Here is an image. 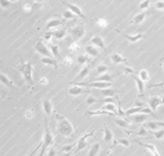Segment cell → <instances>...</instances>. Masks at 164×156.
Instances as JSON below:
<instances>
[{
    "label": "cell",
    "mask_w": 164,
    "mask_h": 156,
    "mask_svg": "<svg viewBox=\"0 0 164 156\" xmlns=\"http://www.w3.org/2000/svg\"><path fill=\"white\" fill-rule=\"evenodd\" d=\"M57 130L58 132L63 137H70L74 132V128L72 124L67 119L66 117H59L58 118V124H57Z\"/></svg>",
    "instance_id": "cell-1"
},
{
    "label": "cell",
    "mask_w": 164,
    "mask_h": 156,
    "mask_svg": "<svg viewBox=\"0 0 164 156\" xmlns=\"http://www.w3.org/2000/svg\"><path fill=\"white\" fill-rule=\"evenodd\" d=\"M45 133L44 137H42V143H41V150L39 155H45V152L49 150V148H51V146L54 144V137L51 132V130L49 128V124H48V119H45Z\"/></svg>",
    "instance_id": "cell-2"
},
{
    "label": "cell",
    "mask_w": 164,
    "mask_h": 156,
    "mask_svg": "<svg viewBox=\"0 0 164 156\" xmlns=\"http://www.w3.org/2000/svg\"><path fill=\"white\" fill-rule=\"evenodd\" d=\"M20 72L28 84L33 85V65L31 64V62H22L20 66Z\"/></svg>",
    "instance_id": "cell-3"
},
{
    "label": "cell",
    "mask_w": 164,
    "mask_h": 156,
    "mask_svg": "<svg viewBox=\"0 0 164 156\" xmlns=\"http://www.w3.org/2000/svg\"><path fill=\"white\" fill-rule=\"evenodd\" d=\"M69 33L74 40H80L85 36L86 30H85V28L82 26V25H77V26H74L73 28H71Z\"/></svg>",
    "instance_id": "cell-4"
},
{
    "label": "cell",
    "mask_w": 164,
    "mask_h": 156,
    "mask_svg": "<svg viewBox=\"0 0 164 156\" xmlns=\"http://www.w3.org/2000/svg\"><path fill=\"white\" fill-rule=\"evenodd\" d=\"M92 136H93V132H89V133H86V134H84V136L82 137L80 140L77 141V145H76V148L73 149V152H74V153H77V152H80V151H82V150H84V149L88 146L87 139H88L89 137H92Z\"/></svg>",
    "instance_id": "cell-5"
},
{
    "label": "cell",
    "mask_w": 164,
    "mask_h": 156,
    "mask_svg": "<svg viewBox=\"0 0 164 156\" xmlns=\"http://www.w3.org/2000/svg\"><path fill=\"white\" fill-rule=\"evenodd\" d=\"M137 113H145V114H149V115L154 114V113H153V110H152L151 108L134 107V108H130V109H128L127 111L125 112V115H126L127 117H130L131 115H133V114H137Z\"/></svg>",
    "instance_id": "cell-6"
},
{
    "label": "cell",
    "mask_w": 164,
    "mask_h": 156,
    "mask_svg": "<svg viewBox=\"0 0 164 156\" xmlns=\"http://www.w3.org/2000/svg\"><path fill=\"white\" fill-rule=\"evenodd\" d=\"M34 48H35V51H36L38 54H40L41 56H53L51 50L47 47V45H45L44 41L38 40L36 44H35ZM53 57H54V56H53Z\"/></svg>",
    "instance_id": "cell-7"
},
{
    "label": "cell",
    "mask_w": 164,
    "mask_h": 156,
    "mask_svg": "<svg viewBox=\"0 0 164 156\" xmlns=\"http://www.w3.org/2000/svg\"><path fill=\"white\" fill-rule=\"evenodd\" d=\"M149 105L150 108L153 110V112H156L159 105H162V97L158 96V95H153L149 98Z\"/></svg>",
    "instance_id": "cell-8"
},
{
    "label": "cell",
    "mask_w": 164,
    "mask_h": 156,
    "mask_svg": "<svg viewBox=\"0 0 164 156\" xmlns=\"http://www.w3.org/2000/svg\"><path fill=\"white\" fill-rule=\"evenodd\" d=\"M41 107L42 110H44L45 114L47 117H50L53 113V104L50 99H42L41 102Z\"/></svg>",
    "instance_id": "cell-9"
},
{
    "label": "cell",
    "mask_w": 164,
    "mask_h": 156,
    "mask_svg": "<svg viewBox=\"0 0 164 156\" xmlns=\"http://www.w3.org/2000/svg\"><path fill=\"white\" fill-rule=\"evenodd\" d=\"M118 32H119L120 34H122L124 37L126 38V40L129 41V42H137L138 40H142V38L145 37V35L144 34H141V33H137V34H133V35H130V34H127V33H123V32H121V31L119 30H117Z\"/></svg>",
    "instance_id": "cell-10"
},
{
    "label": "cell",
    "mask_w": 164,
    "mask_h": 156,
    "mask_svg": "<svg viewBox=\"0 0 164 156\" xmlns=\"http://www.w3.org/2000/svg\"><path fill=\"white\" fill-rule=\"evenodd\" d=\"M89 72H90V68H89V66L88 65L84 66L83 68L81 69V72L77 73V76L76 77V79H74L70 84H74V83H77V82H81V81H83L85 78H86L88 74H89Z\"/></svg>",
    "instance_id": "cell-11"
},
{
    "label": "cell",
    "mask_w": 164,
    "mask_h": 156,
    "mask_svg": "<svg viewBox=\"0 0 164 156\" xmlns=\"http://www.w3.org/2000/svg\"><path fill=\"white\" fill-rule=\"evenodd\" d=\"M149 117V114H145V113H137V114H133L130 116L131 121L134 123H145L147 121Z\"/></svg>",
    "instance_id": "cell-12"
},
{
    "label": "cell",
    "mask_w": 164,
    "mask_h": 156,
    "mask_svg": "<svg viewBox=\"0 0 164 156\" xmlns=\"http://www.w3.org/2000/svg\"><path fill=\"white\" fill-rule=\"evenodd\" d=\"M64 4H65L67 8H68V9H70L71 12L76 13L77 17H80V18H86V16L84 15L83 10L81 9L80 6H77V4H73V3H69V2H64Z\"/></svg>",
    "instance_id": "cell-13"
},
{
    "label": "cell",
    "mask_w": 164,
    "mask_h": 156,
    "mask_svg": "<svg viewBox=\"0 0 164 156\" xmlns=\"http://www.w3.org/2000/svg\"><path fill=\"white\" fill-rule=\"evenodd\" d=\"M40 62L45 65L53 66L54 68H57V67H58L56 59H55V57H53V56H42L41 59H40Z\"/></svg>",
    "instance_id": "cell-14"
},
{
    "label": "cell",
    "mask_w": 164,
    "mask_h": 156,
    "mask_svg": "<svg viewBox=\"0 0 164 156\" xmlns=\"http://www.w3.org/2000/svg\"><path fill=\"white\" fill-rule=\"evenodd\" d=\"M90 42L92 45H94L95 47H97L99 49H105V44H104V40H103V38L100 36V35H95L90 40Z\"/></svg>",
    "instance_id": "cell-15"
},
{
    "label": "cell",
    "mask_w": 164,
    "mask_h": 156,
    "mask_svg": "<svg viewBox=\"0 0 164 156\" xmlns=\"http://www.w3.org/2000/svg\"><path fill=\"white\" fill-rule=\"evenodd\" d=\"M85 51H86V54L89 55L92 58H96V57H98V56H99V51H98L97 47H95V46L92 45V44L86 46Z\"/></svg>",
    "instance_id": "cell-16"
},
{
    "label": "cell",
    "mask_w": 164,
    "mask_h": 156,
    "mask_svg": "<svg viewBox=\"0 0 164 156\" xmlns=\"http://www.w3.org/2000/svg\"><path fill=\"white\" fill-rule=\"evenodd\" d=\"M131 76H132V78H133L134 81H135V84H136L137 91H138V95L140 96V95L144 94V92H145V82L140 79V77L134 76V73L131 74Z\"/></svg>",
    "instance_id": "cell-17"
},
{
    "label": "cell",
    "mask_w": 164,
    "mask_h": 156,
    "mask_svg": "<svg viewBox=\"0 0 164 156\" xmlns=\"http://www.w3.org/2000/svg\"><path fill=\"white\" fill-rule=\"evenodd\" d=\"M84 91L85 90L82 88V86H80V85H76V84H73V86L69 87L68 90H67L68 94L72 95V96H78V95H81Z\"/></svg>",
    "instance_id": "cell-18"
},
{
    "label": "cell",
    "mask_w": 164,
    "mask_h": 156,
    "mask_svg": "<svg viewBox=\"0 0 164 156\" xmlns=\"http://www.w3.org/2000/svg\"><path fill=\"white\" fill-rule=\"evenodd\" d=\"M136 143H137L138 145H140V146L145 147L152 155H154V156H159V155H160L159 152H158V150H157V148L154 146V145H152V144H147V143H141V142H138V141L136 142Z\"/></svg>",
    "instance_id": "cell-19"
},
{
    "label": "cell",
    "mask_w": 164,
    "mask_h": 156,
    "mask_svg": "<svg viewBox=\"0 0 164 156\" xmlns=\"http://www.w3.org/2000/svg\"><path fill=\"white\" fill-rule=\"evenodd\" d=\"M110 60H112L113 63L115 64H121V63H127V59L125 57H123L121 54H118V53H115L110 56Z\"/></svg>",
    "instance_id": "cell-20"
},
{
    "label": "cell",
    "mask_w": 164,
    "mask_h": 156,
    "mask_svg": "<svg viewBox=\"0 0 164 156\" xmlns=\"http://www.w3.org/2000/svg\"><path fill=\"white\" fill-rule=\"evenodd\" d=\"M63 24V21L60 19H52L50 20L48 24H47V29L51 30V29H55V28L60 27Z\"/></svg>",
    "instance_id": "cell-21"
},
{
    "label": "cell",
    "mask_w": 164,
    "mask_h": 156,
    "mask_svg": "<svg viewBox=\"0 0 164 156\" xmlns=\"http://www.w3.org/2000/svg\"><path fill=\"white\" fill-rule=\"evenodd\" d=\"M113 139H114L113 132L108 126H105L104 128H103V142H104V143H109V142L113 141Z\"/></svg>",
    "instance_id": "cell-22"
},
{
    "label": "cell",
    "mask_w": 164,
    "mask_h": 156,
    "mask_svg": "<svg viewBox=\"0 0 164 156\" xmlns=\"http://www.w3.org/2000/svg\"><path fill=\"white\" fill-rule=\"evenodd\" d=\"M113 80H114L113 76L108 73H102L99 77H96L94 79H92V81H101V82H113Z\"/></svg>",
    "instance_id": "cell-23"
},
{
    "label": "cell",
    "mask_w": 164,
    "mask_h": 156,
    "mask_svg": "<svg viewBox=\"0 0 164 156\" xmlns=\"http://www.w3.org/2000/svg\"><path fill=\"white\" fill-rule=\"evenodd\" d=\"M0 82H1L3 85H5V86H8L9 88H13L15 85H13V82L12 80L9 79V78L6 76V74L0 73Z\"/></svg>",
    "instance_id": "cell-24"
},
{
    "label": "cell",
    "mask_w": 164,
    "mask_h": 156,
    "mask_svg": "<svg viewBox=\"0 0 164 156\" xmlns=\"http://www.w3.org/2000/svg\"><path fill=\"white\" fill-rule=\"evenodd\" d=\"M66 30L65 29H62V28H57L55 31H53V35H54V37L56 40H63L64 37L66 36Z\"/></svg>",
    "instance_id": "cell-25"
},
{
    "label": "cell",
    "mask_w": 164,
    "mask_h": 156,
    "mask_svg": "<svg viewBox=\"0 0 164 156\" xmlns=\"http://www.w3.org/2000/svg\"><path fill=\"white\" fill-rule=\"evenodd\" d=\"M99 152H100V144L99 143H95L91 146L90 150L88 152V155L89 156H96L99 154Z\"/></svg>",
    "instance_id": "cell-26"
},
{
    "label": "cell",
    "mask_w": 164,
    "mask_h": 156,
    "mask_svg": "<svg viewBox=\"0 0 164 156\" xmlns=\"http://www.w3.org/2000/svg\"><path fill=\"white\" fill-rule=\"evenodd\" d=\"M145 17H147V15H145V13H144V12L137 13V15L133 18L132 24H133V25H140V24L145 21Z\"/></svg>",
    "instance_id": "cell-27"
},
{
    "label": "cell",
    "mask_w": 164,
    "mask_h": 156,
    "mask_svg": "<svg viewBox=\"0 0 164 156\" xmlns=\"http://www.w3.org/2000/svg\"><path fill=\"white\" fill-rule=\"evenodd\" d=\"M87 115L89 116H99V115H109V116H113L114 114L113 113H110L108 111H106V110H98V111H94V112H91V111H89L87 113Z\"/></svg>",
    "instance_id": "cell-28"
},
{
    "label": "cell",
    "mask_w": 164,
    "mask_h": 156,
    "mask_svg": "<svg viewBox=\"0 0 164 156\" xmlns=\"http://www.w3.org/2000/svg\"><path fill=\"white\" fill-rule=\"evenodd\" d=\"M150 133L153 134V137L156 140H161L164 137V127L163 129H157V130H150Z\"/></svg>",
    "instance_id": "cell-29"
},
{
    "label": "cell",
    "mask_w": 164,
    "mask_h": 156,
    "mask_svg": "<svg viewBox=\"0 0 164 156\" xmlns=\"http://www.w3.org/2000/svg\"><path fill=\"white\" fill-rule=\"evenodd\" d=\"M62 17L64 18V20H74V19H77V16L74 13L71 12L70 9H67L65 12H63Z\"/></svg>",
    "instance_id": "cell-30"
},
{
    "label": "cell",
    "mask_w": 164,
    "mask_h": 156,
    "mask_svg": "<svg viewBox=\"0 0 164 156\" xmlns=\"http://www.w3.org/2000/svg\"><path fill=\"white\" fill-rule=\"evenodd\" d=\"M115 123L118 126L123 127V128H127V127L130 126L129 120H125V119H115Z\"/></svg>",
    "instance_id": "cell-31"
},
{
    "label": "cell",
    "mask_w": 164,
    "mask_h": 156,
    "mask_svg": "<svg viewBox=\"0 0 164 156\" xmlns=\"http://www.w3.org/2000/svg\"><path fill=\"white\" fill-rule=\"evenodd\" d=\"M115 93H116V90L112 89L110 87L105 88V89L101 90V94L103 95V96H105V97H113L114 95H115Z\"/></svg>",
    "instance_id": "cell-32"
},
{
    "label": "cell",
    "mask_w": 164,
    "mask_h": 156,
    "mask_svg": "<svg viewBox=\"0 0 164 156\" xmlns=\"http://www.w3.org/2000/svg\"><path fill=\"white\" fill-rule=\"evenodd\" d=\"M102 109L106 110V111H108L110 113H113V114L114 113H117V107H116V105L114 104V102H106V105Z\"/></svg>",
    "instance_id": "cell-33"
},
{
    "label": "cell",
    "mask_w": 164,
    "mask_h": 156,
    "mask_svg": "<svg viewBox=\"0 0 164 156\" xmlns=\"http://www.w3.org/2000/svg\"><path fill=\"white\" fill-rule=\"evenodd\" d=\"M138 76H140V78L144 81V82H148L150 80V73L148 70H145V69H141L140 73H138Z\"/></svg>",
    "instance_id": "cell-34"
},
{
    "label": "cell",
    "mask_w": 164,
    "mask_h": 156,
    "mask_svg": "<svg viewBox=\"0 0 164 156\" xmlns=\"http://www.w3.org/2000/svg\"><path fill=\"white\" fill-rule=\"evenodd\" d=\"M50 50H51V52H52V55L54 56L55 58L57 57H59L60 56V52H59V47L57 45H54V44H52L51 46H50Z\"/></svg>",
    "instance_id": "cell-35"
},
{
    "label": "cell",
    "mask_w": 164,
    "mask_h": 156,
    "mask_svg": "<svg viewBox=\"0 0 164 156\" xmlns=\"http://www.w3.org/2000/svg\"><path fill=\"white\" fill-rule=\"evenodd\" d=\"M145 126L147 127L149 130H157L159 128L158 124H157V121H150L148 123H145Z\"/></svg>",
    "instance_id": "cell-36"
},
{
    "label": "cell",
    "mask_w": 164,
    "mask_h": 156,
    "mask_svg": "<svg viewBox=\"0 0 164 156\" xmlns=\"http://www.w3.org/2000/svg\"><path fill=\"white\" fill-rule=\"evenodd\" d=\"M108 67L104 65V64H100L96 67V74H102V73H108Z\"/></svg>",
    "instance_id": "cell-37"
},
{
    "label": "cell",
    "mask_w": 164,
    "mask_h": 156,
    "mask_svg": "<svg viewBox=\"0 0 164 156\" xmlns=\"http://www.w3.org/2000/svg\"><path fill=\"white\" fill-rule=\"evenodd\" d=\"M150 5H151V0H144V1H141V3L140 4V6H138V8L144 12V10L149 9Z\"/></svg>",
    "instance_id": "cell-38"
},
{
    "label": "cell",
    "mask_w": 164,
    "mask_h": 156,
    "mask_svg": "<svg viewBox=\"0 0 164 156\" xmlns=\"http://www.w3.org/2000/svg\"><path fill=\"white\" fill-rule=\"evenodd\" d=\"M116 144L122 145V146L125 148L130 147V141L127 139H118V140H116Z\"/></svg>",
    "instance_id": "cell-39"
},
{
    "label": "cell",
    "mask_w": 164,
    "mask_h": 156,
    "mask_svg": "<svg viewBox=\"0 0 164 156\" xmlns=\"http://www.w3.org/2000/svg\"><path fill=\"white\" fill-rule=\"evenodd\" d=\"M74 148H76V144L66 145V146H63L61 148V152H64V153H69L70 151H73Z\"/></svg>",
    "instance_id": "cell-40"
},
{
    "label": "cell",
    "mask_w": 164,
    "mask_h": 156,
    "mask_svg": "<svg viewBox=\"0 0 164 156\" xmlns=\"http://www.w3.org/2000/svg\"><path fill=\"white\" fill-rule=\"evenodd\" d=\"M88 61H89V55H80L77 57V62L82 65L86 64Z\"/></svg>",
    "instance_id": "cell-41"
},
{
    "label": "cell",
    "mask_w": 164,
    "mask_h": 156,
    "mask_svg": "<svg viewBox=\"0 0 164 156\" xmlns=\"http://www.w3.org/2000/svg\"><path fill=\"white\" fill-rule=\"evenodd\" d=\"M149 133H150V130H148V128L145 126H141L140 128V130L136 132V134H138V136H141V137H147Z\"/></svg>",
    "instance_id": "cell-42"
},
{
    "label": "cell",
    "mask_w": 164,
    "mask_h": 156,
    "mask_svg": "<svg viewBox=\"0 0 164 156\" xmlns=\"http://www.w3.org/2000/svg\"><path fill=\"white\" fill-rule=\"evenodd\" d=\"M95 21H96V23H97L99 26L100 27H108V22L106 21L105 19H97V18H95L94 19Z\"/></svg>",
    "instance_id": "cell-43"
},
{
    "label": "cell",
    "mask_w": 164,
    "mask_h": 156,
    "mask_svg": "<svg viewBox=\"0 0 164 156\" xmlns=\"http://www.w3.org/2000/svg\"><path fill=\"white\" fill-rule=\"evenodd\" d=\"M155 8L157 10H164V0H158V1H156Z\"/></svg>",
    "instance_id": "cell-44"
},
{
    "label": "cell",
    "mask_w": 164,
    "mask_h": 156,
    "mask_svg": "<svg viewBox=\"0 0 164 156\" xmlns=\"http://www.w3.org/2000/svg\"><path fill=\"white\" fill-rule=\"evenodd\" d=\"M69 51H71V52H77V51H80V46H78V44H77V41L72 42V44L69 46Z\"/></svg>",
    "instance_id": "cell-45"
},
{
    "label": "cell",
    "mask_w": 164,
    "mask_h": 156,
    "mask_svg": "<svg viewBox=\"0 0 164 156\" xmlns=\"http://www.w3.org/2000/svg\"><path fill=\"white\" fill-rule=\"evenodd\" d=\"M86 102H87L88 105H94V104H97L98 100H97V99H96L94 96H91V95H90V96L87 97Z\"/></svg>",
    "instance_id": "cell-46"
},
{
    "label": "cell",
    "mask_w": 164,
    "mask_h": 156,
    "mask_svg": "<svg viewBox=\"0 0 164 156\" xmlns=\"http://www.w3.org/2000/svg\"><path fill=\"white\" fill-rule=\"evenodd\" d=\"M12 1L10 0H0V8H8L10 5Z\"/></svg>",
    "instance_id": "cell-47"
},
{
    "label": "cell",
    "mask_w": 164,
    "mask_h": 156,
    "mask_svg": "<svg viewBox=\"0 0 164 156\" xmlns=\"http://www.w3.org/2000/svg\"><path fill=\"white\" fill-rule=\"evenodd\" d=\"M72 62H73V60L71 59L70 57H65L63 60V65H65V66H70L71 64H72Z\"/></svg>",
    "instance_id": "cell-48"
},
{
    "label": "cell",
    "mask_w": 164,
    "mask_h": 156,
    "mask_svg": "<svg viewBox=\"0 0 164 156\" xmlns=\"http://www.w3.org/2000/svg\"><path fill=\"white\" fill-rule=\"evenodd\" d=\"M124 73H125L126 74H129V76H131V74L134 73V70L131 68L130 66H126V67H124Z\"/></svg>",
    "instance_id": "cell-49"
},
{
    "label": "cell",
    "mask_w": 164,
    "mask_h": 156,
    "mask_svg": "<svg viewBox=\"0 0 164 156\" xmlns=\"http://www.w3.org/2000/svg\"><path fill=\"white\" fill-rule=\"evenodd\" d=\"M52 37H54V35H53L52 31H51V32H45V40L50 41V40H52Z\"/></svg>",
    "instance_id": "cell-50"
},
{
    "label": "cell",
    "mask_w": 164,
    "mask_h": 156,
    "mask_svg": "<svg viewBox=\"0 0 164 156\" xmlns=\"http://www.w3.org/2000/svg\"><path fill=\"white\" fill-rule=\"evenodd\" d=\"M23 9L25 10V12H30V10L32 9V5L30 4V3H25L24 6H23Z\"/></svg>",
    "instance_id": "cell-51"
},
{
    "label": "cell",
    "mask_w": 164,
    "mask_h": 156,
    "mask_svg": "<svg viewBox=\"0 0 164 156\" xmlns=\"http://www.w3.org/2000/svg\"><path fill=\"white\" fill-rule=\"evenodd\" d=\"M25 116H26L28 119L32 118V117H33V111H32V110H29V111H27L26 114H25Z\"/></svg>",
    "instance_id": "cell-52"
},
{
    "label": "cell",
    "mask_w": 164,
    "mask_h": 156,
    "mask_svg": "<svg viewBox=\"0 0 164 156\" xmlns=\"http://www.w3.org/2000/svg\"><path fill=\"white\" fill-rule=\"evenodd\" d=\"M162 66H163V68H164V63L162 64ZM158 86H160V87H163V86H164V81H163V82L160 83V84H153V85H149V87H158Z\"/></svg>",
    "instance_id": "cell-53"
},
{
    "label": "cell",
    "mask_w": 164,
    "mask_h": 156,
    "mask_svg": "<svg viewBox=\"0 0 164 156\" xmlns=\"http://www.w3.org/2000/svg\"><path fill=\"white\" fill-rule=\"evenodd\" d=\"M56 154H57V152L54 150V149H53V148L50 149L49 148V152H48V155L49 156H53V155H56Z\"/></svg>",
    "instance_id": "cell-54"
},
{
    "label": "cell",
    "mask_w": 164,
    "mask_h": 156,
    "mask_svg": "<svg viewBox=\"0 0 164 156\" xmlns=\"http://www.w3.org/2000/svg\"><path fill=\"white\" fill-rule=\"evenodd\" d=\"M39 83H40L41 85H47L49 83V80L47 79V78H42V79H40V81H39Z\"/></svg>",
    "instance_id": "cell-55"
},
{
    "label": "cell",
    "mask_w": 164,
    "mask_h": 156,
    "mask_svg": "<svg viewBox=\"0 0 164 156\" xmlns=\"http://www.w3.org/2000/svg\"><path fill=\"white\" fill-rule=\"evenodd\" d=\"M106 104V102H114V98L113 97H105V99L103 100Z\"/></svg>",
    "instance_id": "cell-56"
},
{
    "label": "cell",
    "mask_w": 164,
    "mask_h": 156,
    "mask_svg": "<svg viewBox=\"0 0 164 156\" xmlns=\"http://www.w3.org/2000/svg\"><path fill=\"white\" fill-rule=\"evenodd\" d=\"M157 124L159 127H164V121H157Z\"/></svg>",
    "instance_id": "cell-57"
},
{
    "label": "cell",
    "mask_w": 164,
    "mask_h": 156,
    "mask_svg": "<svg viewBox=\"0 0 164 156\" xmlns=\"http://www.w3.org/2000/svg\"><path fill=\"white\" fill-rule=\"evenodd\" d=\"M35 2H45V1H48V0H34Z\"/></svg>",
    "instance_id": "cell-58"
},
{
    "label": "cell",
    "mask_w": 164,
    "mask_h": 156,
    "mask_svg": "<svg viewBox=\"0 0 164 156\" xmlns=\"http://www.w3.org/2000/svg\"><path fill=\"white\" fill-rule=\"evenodd\" d=\"M12 2H18V1H20V0H10Z\"/></svg>",
    "instance_id": "cell-59"
},
{
    "label": "cell",
    "mask_w": 164,
    "mask_h": 156,
    "mask_svg": "<svg viewBox=\"0 0 164 156\" xmlns=\"http://www.w3.org/2000/svg\"><path fill=\"white\" fill-rule=\"evenodd\" d=\"M162 105H164V95L162 96Z\"/></svg>",
    "instance_id": "cell-60"
},
{
    "label": "cell",
    "mask_w": 164,
    "mask_h": 156,
    "mask_svg": "<svg viewBox=\"0 0 164 156\" xmlns=\"http://www.w3.org/2000/svg\"><path fill=\"white\" fill-rule=\"evenodd\" d=\"M106 1H108V0H106Z\"/></svg>",
    "instance_id": "cell-61"
}]
</instances>
